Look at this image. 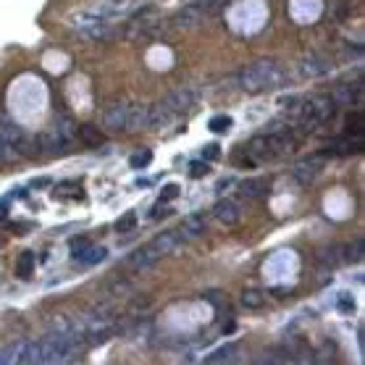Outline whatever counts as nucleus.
<instances>
[{
    "instance_id": "obj_7",
    "label": "nucleus",
    "mask_w": 365,
    "mask_h": 365,
    "mask_svg": "<svg viewBox=\"0 0 365 365\" xmlns=\"http://www.w3.org/2000/svg\"><path fill=\"white\" fill-rule=\"evenodd\" d=\"M189 242V237L184 234V229L179 226V229H169V232H163V234H158L155 239H152V247L158 250L160 258H166V255L171 253H176L181 244H187Z\"/></svg>"
},
{
    "instance_id": "obj_30",
    "label": "nucleus",
    "mask_w": 365,
    "mask_h": 365,
    "mask_svg": "<svg viewBox=\"0 0 365 365\" xmlns=\"http://www.w3.org/2000/svg\"><path fill=\"white\" fill-rule=\"evenodd\" d=\"M339 302H342V305H339V310H342V313H349V310H355V300H349L347 294H342V297H339Z\"/></svg>"
},
{
    "instance_id": "obj_25",
    "label": "nucleus",
    "mask_w": 365,
    "mask_h": 365,
    "mask_svg": "<svg viewBox=\"0 0 365 365\" xmlns=\"http://www.w3.org/2000/svg\"><path fill=\"white\" fill-rule=\"evenodd\" d=\"M208 174H210V166L205 163V158L195 160V163L189 166V176H192V179H203V176H208Z\"/></svg>"
},
{
    "instance_id": "obj_23",
    "label": "nucleus",
    "mask_w": 365,
    "mask_h": 365,
    "mask_svg": "<svg viewBox=\"0 0 365 365\" xmlns=\"http://www.w3.org/2000/svg\"><path fill=\"white\" fill-rule=\"evenodd\" d=\"M150 160H152V152L150 150H140V152H134L131 155V169H145V166H150Z\"/></svg>"
},
{
    "instance_id": "obj_31",
    "label": "nucleus",
    "mask_w": 365,
    "mask_h": 365,
    "mask_svg": "<svg viewBox=\"0 0 365 365\" xmlns=\"http://www.w3.org/2000/svg\"><path fill=\"white\" fill-rule=\"evenodd\" d=\"M218 152H221V148H218V145H208L205 150H203V158L215 160V158H218Z\"/></svg>"
},
{
    "instance_id": "obj_5",
    "label": "nucleus",
    "mask_w": 365,
    "mask_h": 365,
    "mask_svg": "<svg viewBox=\"0 0 365 365\" xmlns=\"http://www.w3.org/2000/svg\"><path fill=\"white\" fill-rule=\"evenodd\" d=\"M119 13H121V8H116L113 3H103V6H90V8H85L82 13H76L74 24L79 29H100L103 24H108V21L116 19Z\"/></svg>"
},
{
    "instance_id": "obj_26",
    "label": "nucleus",
    "mask_w": 365,
    "mask_h": 365,
    "mask_svg": "<svg viewBox=\"0 0 365 365\" xmlns=\"http://www.w3.org/2000/svg\"><path fill=\"white\" fill-rule=\"evenodd\" d=\"M232 116H215V119H210V131H226V129H232Z\"/></svg>"
},
{
    "instance_id": "obj_10",
    "label": "nucleus",
    "mask_w": 365,
    "mask_h": 365,
    "mask_svg": "<svg viewBox=\"0 0 365 365\" xmlns=\"http://www.w3.org/2000/svg\"><path fill=\"white\" fill-rule=\"evenodd\" d=\"M331 61L323 56H305L300 61V66H297V71H300V76H305V79H321V76H328L331 74Z\"/></svg>"
},
{
    "instance_id": "obj_18",
    "label": "nucleus",
    "mask_w": 365,
    "mask_h": 365,
    "mask_svg": "<svg viewBox=\"0 0 365 365\" xmlns=\"http://www.w3.org/2000/svg\"><path fill=\"white\" fill-rule=\"evenodd\" d=\"M105 258H108V250H105V247H92V244H90L85 253L76 255L74 261L79 263V265H85V268H90V265H97V263H103Z\"/></svg>"
},
{
    "instance_id": "obj_21",
    "label": "nucleus",
    "mask_w": 365,
    "mask_h": 365,
    "mask_svg": "<svg viewBox=\"0 0 365 365\" xmlns=\"http://www.w3.org/2000/svg\"><path fill=\"white\" fill-rule=\"evenodd\" d=\"M237 357V345H224L205 357V363H232Z\"/></svg>"
},
{
    "instance_id": "obj_6",
    "label": "nucleus",
    "mask_w": 365,
    "mask_h": 365,
    "mask_svg": "<svg viewBox=\"0 0 365 365\" xmlns=\"http://www.w3.org/2000/svg\"><path fill=\"white\" fill-rule=\"evenodd\" d=\"M323 166H326V158H323V152H318V155H310V158L294 163L292 176H294L297 184H310V181H316V179H318V174L323 171Z\"/></svg>"
},
{
    "instance_id": "obj_13",
    "label": "nucleus",
    "mask_w": 365,
    "mask_h": 365,
    "mask_svg": "<svg viewBox=\"0 0 365 365\" xmlns=\"http://www.w3.org/2000/svg\"><path fill=\"white\" fill-rule=\"evenodd\" d=\"M331 100H334V105H355L363 100V87L360 85H339L331 90V95H328Z\"/></svg>"
},
{
    "instance_id": "obj_15",
    "label": "nucleus",
    "mask_w": 365,
    "mask_h": 365,
    "mask_svg": "<svg viewBox=\"0 0 365 365\" xmlns=\"http://www.w3.org/2000/svg\"><path fill=\"white\" fill-rule=\"evenodd\" d=\"M27 345L29 342H13V345H6L3 349H0V363H6V365L27 363Z\"/></svg>"
},
{
    "instance_id": "obj_28",
    "label": "nucleus",
    "mask_w": 365,
    "mask_h": 365,
    "mask_svg": "<svg viewBox=\"0 0 365 365\" xmlns=\"http://www.w3.org/2000/svg\"><path fill=\"white\" fill-rule=\"evenodd\" d=\"M134 224H137V215L129 210V213H124V218H119L116 229H119V232H129V229H134Z\"/></svg>"
},
{
    "instance_id": "obj_22",
    "label": "nucleus",
    "mask_w": 365,
    "mask_h": 365,
    "mask_svg": "<svg viewBox=\"0 0 365 365\" xmlns=\"http://www.w3.org/2000/svg\"><path fill=\"white\" fill-rule=\"evenodd\" d=\"M342 261H347V263H360V261H363V239H355L352 244L342 247Z\"/></svg>"
},
{
    "instance_id": "obj_2",
    "label": "nucleus",
    "mask_w": 365,
    "mask_h": 365,
    "mask_svg": "<svg viewBox=\"0 0 365 365\" xmlns=\"http://www.w3.org/2000/svg\"><path fill=\"white\" fill-rule=\"evenodd\" d=\"M103 126L108 131H129L145 126V105H134L129 100H116L103 111Z\"/></svg>"
},
{
    "instance_id": "obj_12",
    "label": "nucleus",
    "mask_w": 365,
    "mask_h": 365,
    "mask_svg": "<svg viewBox=\"0 0 365 365\" xmlns=\"http://www.w3.org/2000/svg\"><path fill=\"white\" fill-rule=\"evenodd\" d=\"M163 100H166L171 111L179 116V113L189 111V108L197 103V92H195V90H184V87H181V90H174V92H169L166 97H163Z\"/></svg>"
},
{
    "instance_id": "obj_11",
    "label": "nucleus",
    "mask_w": 365,
    "mask_h": 365,
    "mask_svg": "<svg viewBox=\"0 0 365 365\" xmlns=\"http://www.w3.org/2000/svg\"><path fill=\"white\" fill-rule=\"evenodd\" d=\"M203 21V8L192 3V6H181V8L171 16V27L174 29H195Z\"/></svg>"
},
{
    "instance_id": "obj_1",
    "label": "nucleus",
    "mask_w": 365,
    "mask_h": 365,
    "mask_svg": "<svg viewBox=\"0 0 365 365\" xmlns=\"http://www.w3.org/2000/svg\"><path fill=\"white\" fill-rule=\"evenodd\" d=\"M284 66L276 58H258L250 66H244L237 76V87L247 95H261L265 90H276L284 82Z\"/></svg>"
},
{
    "instance_id": "obj_29",
    "label": "nucleus",
    "mask_w": 365,
    "mask_h": 365,
    "mask_svg": "<svg viewBox=\"0 0 365 365\" xmlns=\"http://www.w3.org/2000/svg\"><path fill=\"white\" fill-rule=\"evenodd\" d=\"M179 197V184H166L160 192V200H176Z\"/></svg>"
},
{
    "instance_id": "obj_16",
    "label": "nucleus",
    "mask_w": 365,
    "mask_h": 365,
    "mask_svg": "<svg viewBox=\"0 0 365 365\" xmlns=\"http://www.w3.org/2000/svg\"><path fill=\"white\" fill-rule=\"evenodd\" d=\"M268 189H271V181H265V179H247V181L239 184V195L250 197V200H261V197L268 195Z\"/></svg>"
},
{
    "instance_id": "obj_20",
    "label": "nucleus",
    "mask_w": 365,
    "mask_h": 365,
    "mask_svg": "<svg viewBox=\"0 0 365 365\" xmlns=\"http://www.w3.org/2000/svg\"><path fill=\"white\" fill-rule=\"evenodd\" d=\"M239 302H242L244 310H261L263 305H265V294H263L261 289H247V292H242Z\"/></svg>"
},
{
    "instance_id": "obj_3",
    "label": "nucleus",
    "mask_w": 365,
    "mask_h": 365,
    "mask_svg": "<svg viewBox=\"0 0 365 365\" xmlns=\"http://www.w3.org/2000/svg\"><path fill=\"white\" fill-rule=\"evenodd\" d=\"M334 111H337V105L328 95H316L310 100H300V105L294 108V121L302 131H310L326 124L334 116Z\"/></svg>"
},
{
    "instance_id": "obj_24",
    "label": "nucleus",
    "mask_w": 365,
    "mask_h": 365,
    "mask_svg": "<svg viewBox=\"0 0 365 365\" xmlns=\"http://www.w3.org/2000/svg\"><path fill=\"white\" fill-rule=\"evenodd\" d=\"M321 263H323V265H337V263H342V247H328L326 253L321 255Z\"/></svg>"
},
{
    "instance_id": "obj_8",
    "label": "nucleus",
    "mask_w": 365,
    "mask_h": 365,
    "mask_svg": "<svg viewBox=\"0 0 365 365\" xmlns=\"http://www.w3.org/2000/svg\"><path fill=\"white\" fill-rule=\"evenodd\" d=\"M160 261H163V258L158 255V250H155L152 244H145V247L134 250V253L126 258V265H129L131 271H150Z\"/></svg>"
},
{
    "instance_id": "obj_14",
    "label": "nucleus",
    "mask_w": 365,
    "mask_h": 365,
    "mask_svg": "<svg viewBox=\"0 0 365 365\" xmlns=\"http://www.w3.org/2000/svg\"><path fill=\"white\" fill-rule=\"evenodd\" d=\"M213 218L224 226H234V224H239L242 210H239V205H237L234 200H221V203L213 208Z\"/></svg>"
},
{
    "instance_id": "obj_9",
    "label": "nucleus",
    "mask_w": 365,
    "mask_h": 365,
    "mask_svg": "<svg viewBox=\"0 0 365 365\" xmlns=\"http://www.w3.org/2000/svg\"><path fill=\"white\" fill-rule=\"evenodd\" d=\"M171 119H176V113L171 111L166 100L145 105V129H160V126H166Z\"/></svg>"
},
{
    "instance_id": "obj_17",
    "label": "nucleus",
    "mask_w": 365,
    "mask_h": 365,
    "mask_svg": "<svg viewBox=\"0 0 365 365\" xmlns=\"http://www.w3.org/2000/svg\"><path fill=\"white\" fill-rule=\"evenodd\" d=\"M103 140H105V137L100 134L97 126L85 124V126H79V129H76V142H82V145H87V148H100Z\"/></svg>"
},
{
    "instance_id": "obj_19",
    "label": "nucleus",
    "mask_w": 365,
    "mask_h": 365,
    "mask_svg": "<svg viewBox=\"0 0 365 365\" xmlns=\"http://www.w3.org/2000/svg\"><path fill=\"white\" fill-rule=\"evenodd\" d=\"M181 229H184V234L189 237V239H195V237L200 234H205V229H208V218L205 215H189V218H184V224H181Z\"/></svg>"
},
{
    "instance_id": "obj_27",
    "label": "nucleus",
    "mask_w": 365,
    "mask_h": 365,
    "mask_svg": "<svg viewBox=\"0 0 365 365\" xmlns=\"http://www.w3.org/2000/svg\"><path fill=\"white\" fill-rule=\"evenodd\" d=\"M32 265H35V255L32 253H24V258H21V263H19V268H16V276H29V271H32Z\"/></svg>"
},
{
    "instance_id": "obj_4",
    "label": "nucleus",
    "mask_w": 365,
    "mask_h": 365,
    "mask_svg": "<svg viewBox=\"0 0 365 365\" xmlns=\"http://www.w3.org/2000/svg\"><path fill=\"white\" fill-rule=\"evenodd\" d=\"M76 142V126L68 119H61V121L47 131L45 137L40 140V152H47V155H61V152H68L74 148Z\"/></svg>"
}]
</instances>
